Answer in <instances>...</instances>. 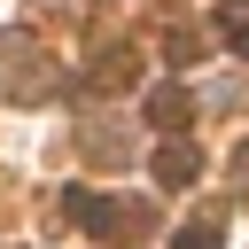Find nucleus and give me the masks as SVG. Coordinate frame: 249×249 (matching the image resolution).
<instances>
[{
	"label": "nucleus",
	"instance_id": "1",
	"mask_svg": "<svg viewBox=\"0 0 249 249\" xmlns=\"http://www.w3.org/2000/svg\"><path fill=\"white\" fill-rule=\"evenodd\" d=\"M62 210H70L86 233H109V226H117V202H109V195H86V187H62Z\"/></svg>",
	"mask_w": 249,
	"mask_h": 249
},
{
	"label": "nucleus",
	"instance_id": "2",
	"mask_svg": "<svg viewBox=\"0 0 249 249\" xmlns=\"http://www.w3.org/2000/svg\"><path fill=\"white\" fill-rule=\"evenodd\" d=\"M148 117H156L163 132H179V124L195 117V101H187V86H156V93H148Z\"/></svg>",
	"mask_w": 249,
	"mask_h": 249
},
{
	"label": "nucleus",
	"instance_id": "3",
	"mask_svg": "<svg viewBox=\"0 0 249 249\" xmlns=\"http://www.w3.org/2000/svg\"><path fill=\"white\" fill-rule=\"evenodd\" d=\"M195 171H202V163H195V148H179V140H171V148H156V179H163V187H195Z\"/></svg>",
	"mask_w": 249,
	"mask_h": 249
},
{
	"label": "nucleus",
	"instance_id": "4",
	"mask_svg": "<svg viewBox=\"0 0 249 249\" xmlns=\"http://www.w3.org/2000/svg\"><path fill=\"white\" fill-rule=\"evenodd\" d=\"M171 249H218V226H187V233H179Z\"/></svg>",
	"mask_w": 249,
	"mask_h": 249
},
{
	"label": "nucleus",
	"instance_id": "5",
	"mask_svg": "<svg viewBox=\"0 0 249 249\" xmlns=\"http://www.w3.org/2000/svg\"><path fill=\"white\" fill-rule=\"evenodd\" d=\"M226 47H233V54L249 62V16H233V23H226Z\"/></svg>",
	"mask_w": 249,
	"mask_h": 249
}]
</instances>
